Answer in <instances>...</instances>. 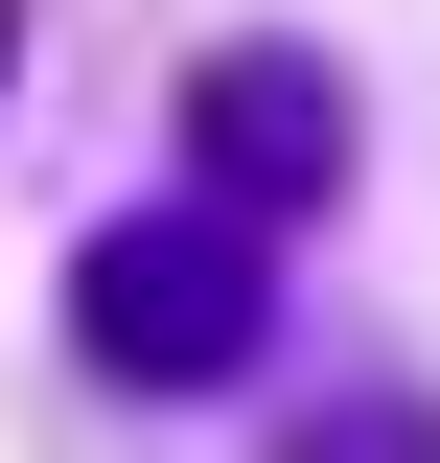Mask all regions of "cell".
Masks as SVG:
<instances>
[{"label": "cell", "instance_id": "obj_1", "mask_svg": "<svg viewBox=\"0 0 440 463\" xmlns=\"http://www.w3.org/2000/svg\"><path fill=\"white\" fill-rule=\"evenodd\" d=\"M70 347H93L116 394H255L278 371V232L255 209H116L93 255H70Z\"/></svg>", "mask_w": 440, "mask_h": 463}, {"label": "cell", "instance_id": "obj_2", "mask_svg": "<svg viewBox=\"0 0 440 463\" xmlns=\"http://www.w3.org/2000/svg\"><path fill=\"white\" fill-rule=\"evenodd\" d=\"M348 163H371V116H348V70L325 47H209L186 70V185L209 209H255V232H301V209H348Z\"/></svg>", "mask_w": 440, "mask_h": 463}, {"label": "cell", "instance_id": "obj_3", "mask_svg": "<svg viewBox=\"0 0 440 463\" xmlns=\"http://www.w3.org/2000/svg\"><path fill=\"white\" fill-rule=\"evenodd\" d=\"M278 463H440V394H325Z\"/></svg>", "mask_w": 440, "mask_h": 463}, {"label": "cell", "instance_id": "obj_4", "mask_svg": "<svg viewBox=\"0 0 440 463\" xmlns=\"http://www.w3.org/2000/svg\"><path fill=\"white\" fill-rule=\"evenodd\" d=\"M0 47H24V0H0Z\"/></svg>", "mask_w": 440, "mask_h": 463}]
</instances>
